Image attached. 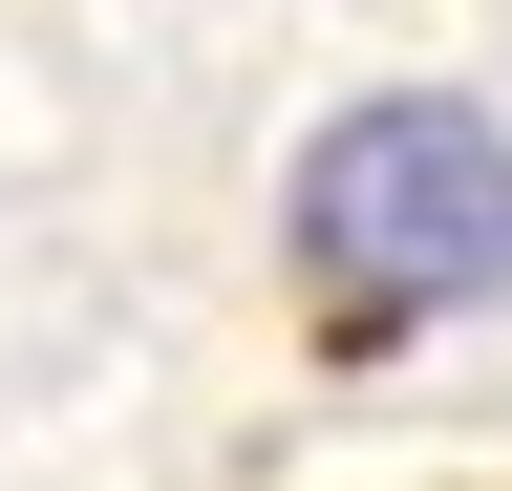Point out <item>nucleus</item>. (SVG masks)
<instances>
[{"instance_id": "nucleus-1", "label": "nucleus", "mask_w": 512, "mask_h": 491, "mask_svg": "<svg viewBox=\"0 0 512 491\" xmlns=\"http://www.w3.org/2000/svg\"><path fill=\"white\" fill-rule=\"evenodd\" d=\"M278 235H299V278H320L342 342L470 321V299L512 278V129H491L470 86H363V107H320Z\"/></svg>"}]
</instances>
